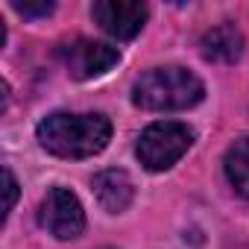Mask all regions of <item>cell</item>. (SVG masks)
I'll use <instances>...</instances> for the list:
<instances>
[{
    "label": "cell",
    "mask_w": 249,
    "mask_h": 249,
    "mask_svg": "<svg viewBox=\"0 0 249 249\" xmlns=\"http://www.w3.org/2000/svg\"><path fill=\"white\" fill-rule=\"evenodd\" d=\"M202 97H205L202 79L182 65L153 68L132 88V103L147 111H185L196 106Z\"/></svg>",
    "instance_id": "2"
},
{
    "label": "cell",
    "mask_w": 249,
    "mask_h": 249,
    "mask_svg": "<svg viewBox=\"0 0 249 249\" xmlns=\"http://www.w3.org/2000/svg\"><path fill=\"white\" fill-rule=\"evenodd\" d=\"M191 144H194L191 126H185L179 120H159L141 132L135 156L147 170L161 173V170H170L191 150Z\"/></svg>",
    "instance_id": "3"
},
{
    "label": "cell",
    "mask_w": 249,
    "mask_h": 249,
    "mask_svg": "<svg viewBox=\"0 0 249 249\" xmlns=\"http://www.w3.org/2000/svg\"><path fill=\"white\" fill-rule=\"evenodd\" d=\"M3 182H6V205H3V217L12 214L15 202H18V182H15V173L9 167H3Z\"/></svg>",
    "instance_id": "11"
},
{
    "label": "cell",
    "mask_w": 249,
    "mask_h": 249,
    "mask_svg": "<svg viewBox=\"0 0 249 249\" xmlns=\"http://www.w3.org/2000/svg\"><path fill=\"white\" fill-rule=\"evenodd\" d=\"M59 59L65 62V68L73 79H94L120 62V50L106 41L76 38V41H68L59 47Z\"/></svg>",
    "instance_id": "5"
},
{
    "label": "cell",
    "mask_w": 249,
    "mask_h": 249,
    "mask_svg": "<svg viewBox=\"0 0 249 249\" xmlns=\"http://www.w3.org/2000/svg\"><path fill=\"white\" fill-rule=\"evenodd\" d=\"M12 9L24 18H47L53 12V3H21V0H15Z\"/></svg>",
    "instance_id": "10"
},
{
    "label": "cell",
    "mask_w": 249,
    "mask_h": 249,
    "mask_svg": "<svg viewBox=\"0 0 249 249\" xmlns=\"http://www.w3.org/2000/svg\"><path fill=\"white\" fill-rule=\"evenodd\" d=\"M91 15L111 38L129 41L144 30L150 9L141 0H97L91 6Z\"/></svg>",
    "instance_id": "6"
},
{
    "label": "cell",
    "mask_w": 249,
    "mask_h": 249,
    "mask_svg": "<svg viewBox=\"0 0 249 249\" xmlns=\"http://www.w3.org/2000/svg\"><path fill=\"white\" fill-rule=\"evenodd\" d=\"M223 167H226V179L231 182V188L243 199H249V135L246 138H237L226 150Z\"/></svg>",
    "instance_id": "9"
},
{
    "label": "cell",
    "mask_w": 249,
    "mask_h": 249,
    "mask_svg": "<svg viewBox=\"0 0 249 249\" xmlns=\"http://www.w3.org/2000/svg\"><path fill=\"white\" fill-rule=\"evenodd\" d=\"M38 223L59 240H73L85 231V211L73 191L50 188L38 208Z\"/></svg>",
    "instance_id": "4"
},
{
    "label": "cell",
    "mask_w": 249,
    "mask_h": 249,
    "mask_svg": "<svg viewBox=\"0 0 249 249\" xmlns=\"http://www.w3.org/2000/svg\"><path fill=\"white\" fill-rule=\"evenodd\" d=\"M199 47H202V56L211 59V62H234L243 53V33L234 24L226 21L220 27H211L202 36Z\"/></svg>",
    "instance_id": "8"
},
{
    "label": "cell",
    "mask_w": 249,
    "mask_h": 249,
    "mask_svg": "<svg viewBox=\"0 0 249 249\" xmlns=\"http://www.w3.org/2000/svg\"><path fill=\"white\" fill-rule=\"evenodd\" d=\"M38 144L59 159H91L111 141V120L106 114L53 111L38 123Z\"/></svg>",
    "instance_id": "1"
},
{
    "label": "cell",
    "mask_w": 249,
    "mask_h": 249,
    "mask_svg": "<svg viewBox=\"0 0 249 249\" xmlns=\"http://www.w3.org/2000/svg\"><path fill=\"white\" fill-rule=\"evenodd\" d=\"M94 196L108 214H120L129 208V202L135 196V185H132L126 170L108 167V170H100L94 176Z\"/></svg>",
    "instance_id": "7"
}]
</instances>
